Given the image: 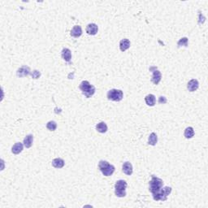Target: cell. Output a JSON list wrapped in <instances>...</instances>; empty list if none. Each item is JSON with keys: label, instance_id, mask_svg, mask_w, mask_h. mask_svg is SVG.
<instances>
[{"label": "cell", "instance_id": "obj_12", "mask_svg": "<svg viewBox=\"0 0 208 208\" xmlns=\"http://www.w3.org/2000/svg\"><path fill=\"white\" fill-rule=\"evenodd\" d=\"M145 101H146V103L150 106V107H153L155 106V104L156 103V98L154 94H148L146 95L145 98Z\"/></svg>", "mask_w": 208, "mask_h": 208}, {"label": "cell", "instance_id": "obj_13", "mask_svg": "<svg viewBox=\"0 0 208 208\" xmlns=\"http://www.w3.org/2000/svg\"><path fill=\"white\" fill-rule=\"evenodd\" d=\"M130 47V41L129 39H122L120 42V49L121 51H125Z\"/></svg>", "mask_w": 208, "mask_h": 208}, {"label": "cell", "instance_id": "obj_8", "mask_svg": "<svg viewBox=\"0 0 208 208\" xmlns=\"http://www.w3.org/2000/svg\"><path fill=\"white\" fill-rule=\"evenodd\" d=\"M98 31V27L96 24H89L86 27V32L89 35H95Z\"/></svg>", "mask_w": 208, "mask_h": 208}, {"label": "cell", "instance_id": "obj_19", "mask_svg": "<svg viewBox=\"0 0 208 208\" xmlns=\"http://www.w3.org/2000/svg\"><path fill=\"white\" fill-rule=\"evenodd\" d=\"M184 135H185V138H187V139L192 138V137L194 136V129H193L192 127H188V128H186L185 130V133H184Z\"/></svg>", "mask_w": 208, "mask_h": 208}, {"label": "cell", "instance_id": "obj_9", "mask_svg": "<svg viewBox=\"0 0 208 208\" xmlns=\"http://www.w3.org/2000/svg\"><path fill=\"white\" fill-rule=\"evenodd\" d=\"M124 173H125L126 175L130 176L133 174V165L131 164V162H124L123 167H122Z\"/></svg>", "mask_w": 208, "mask_h": 208}, {"label": "cell", "instance_id": "obj_6", "mask_svg": "<svg viewBox=\"0 0 208 208\" xmlns=\"http://www.w3.org/2000/svg\"><path fill=\"white\" fill-rule=\"evenodd\" d=\"M199 87V83L196 79H192L191 81H188V84H187V88H188V91L190 92H194L195 90H197Z\"/></svg>", "mask_w": 208, "mask_h": 208}, {"label": "cell", "instance_id": "obj_7", "mask_svg": "<svg viewBox=\"0 0 208 208\" xmlns=\"http://www.w3.org/2000/svg\"><path fill=\"white\" fill-rule=\"evenodd\" d=\"M161 78H162V75H161V72L157 70L156 68L155 70L153 71V75H152V78H151V81L155 84H158L161 81Z\"/></svg>", "mask_w": 208, "mask_h": 208}, {"label": "cell", "instance_id": "obj_17", "mask_svg": "<svg viewBox=\"0 0 208 208\" xmlns=\"http://www.w3.org/2000/svg\"><path fill=\"white\" fill-rule=\"evenodd\" d=\"M52 166L55 168H62L64 166V159H60V158L55 159L52 161Z\"/></svg>", "mask_w": 208, "mask_h": 208}, {"label": "cell", "instance_id": "obj_15", "mask_svg": "<svg viewBox=\"0 0 208 208\" xmlns=\"http://www.w3.org/2000/svg\"><path fill=\"white\" fill-rule=\"evenodd\" d=\"M127 182L124 180H120L117 181L116 185H115V188L119 189V190H125L127 188Z\"/></svg>", "mask_w": 208, "mask_h": 208}, {"label": "cell", "instance_id": "obj_22", "mask_svg": "<svg viewBox=\"0 0 208 208\" xmlns=\"http://www.w3.org/2000/svg\"><path fill=\"white\" fill-rule=\"evenodd\" d=\"M177 46L179 47L181 46H188V38H182L181 39H180L177 42Z\"/></svg>", "mask_w": 208, "mask_h": 208}, {"label": "cell", "instance_id": "obj_18", "mask_svg": "<svg viewBox=\"0 0 208 208\" xmlns=\"http://www.w3.org/2000/svg\"><path fill=\"white\" fill-rule=\"evenodd\" d=\"M96 129L98 133H104L107 131V125L105 122H100L96 125Z\"/></svg>", "mask_w": 208, "mask_h": 208}, {"label": "cell", "instance_id": "obj_24", "mask_svg": "<svg viewBox=\"0 0 208 208\" xmlns=\"http://www.w3.org/2000/svg\"><path fill=\"white\" fill-rule=\"evenodd\" d=\"M31 76H32V77L33 78V79H38V78H39V77L41 76V73H40V72L34 70V71L31 73Z\"/></svg>", "mask_w": 208, "mask_h": 208}, {"label": "cell", "instance_id": "obj_23", "mask_svg": "<svg viewBox=\"0 0 208 208\" xmlns=\"http://www.w3.org/2000/svg\"><path fill=\"white\" fill-rule=\"evenodd\" d=\"M115 194L119 198H124L126 196V192L125 190H119V189H115Z\"/></svg>", "mask_w": 208, "mask_h": 208}, {"label": "cell", "instance_id": "obj_21", "mask_svg": "<svg viewBox=\"0 0 208 208\" xmlns=\"http://www.w3.org/2000/svg\"><path fill=\"white\" fill-rule=\"evenodd\" d=\"M46 128L47 129L50 130V131H55L57 128V124L55 121H49L48 123L46 124Z\"/></svg>", "mask_w": 208, "mask_h": 208}, {"label": "cell", "instance_id": "obj_16", "mask_svg": "<svg viewBox=\"0 0 208 208\" xmlns=\"http://www.w3.org/2000/svg\"><path fill=\"white\" fill-rule=\"evenodd\" d=\"M23 148H24V146H23L22 143L16 142L12 148V152L13 154H15V155H18L22 151Z\"/></svg>", "mask_w": 208, "mask_h": 208}, {"label": "cell", "instance_id": "obj_11", "mask_svg": "<svg viewBox=\"0 0 208 208\" xmlns=\"http://www.w3.org/2000/svg\"><path fill=\"white\" fill-rule=\"evenodd\" d=\"M82 34V29L80 25H75L71 30V36L74 38H79Z\"/></svg>", "mask_w": 208, "mask_h": 208}, {"label": "cell", "instance_id": "obj_14", "mask_svg": "<svg viewBox=\"0 0 208 208\" xmlns=\"http://www.w3.org/2000/svg\"><path fill=\"white\" fill-rule=\"evenodd\" d=\"M32 142H33V136H32V134H29L24 139V146H25L26 148H30L32 145Z\"/></svg>", "mask_w": 208, "mask_h": 208}, {"label": "cell", "instance_id": "obj_4", "mask_svg": "<svg viewBox=\"0 0 208 208\" xmlns=\"http://www.w3.org/2000/svg\"><path fill=\"white\" fill-rule=\"evenodd\" d=\"M107 96L109 100L114 101V102H120L123 99L124 93L123 91L120 90L112 89L107 92Z\"/></svg>", "mask_w": 208, "mask_h": 208}, {"label": "cell", "instance_id": "obj_25", "mask_svg": "<svg viewBox=\"0 0 208 208\" xmlns=\"http://www.w3.org/2000/svg\"><path fill=\"white\" fill-rule=\"evenodd\" d=\"M159 103H167V98H166L165 97H161L159 98Z\"/></svg>", "mask_w": 208, "mask_h": 208}, {"label": "cell", "instance_id": "obj_3", "mask_svg": "<svg viewBox=\"0 0 208 208\" xmlns=\"http://www.w3.org/2000/svg\"><path fill=\"white\" fill-rule=\"evenodd\" d=\"M79 88L82 91V94L86 98L92 97L95 93V87L90 84V82L87 81H82L79 85Z\"/></svg>", "mask_w": 208, "mask_h": 208}, {"label": "cell", "instance_id": "obj_20", "mask_svg": "<svg viewBox=\"0 0 208 208\" xmlns=\"http://www.w3.org/2000/svg\"><path fill=\"white\" fill-rule=\"evenodd\" d=\"M157 142H158V136H157L155 133H152L150 135L149 139H148V143H149V145H151V146H155Z\"/></svg>", "mask_w": 208, "mask_h": 208}, {"label": "cell", "instance_id": "obj_2", "mask_svg": "<svg viewBox=\"0 0 208 208\" xmlns=\"http://www.w3.org/2000/svg\"><path fill=\"white\" fill-rule=\"evenodd\" d=\"M98 168L105 176H110L115 172V167L110 164L107 161L101 160L98 162Z\"/></svg>", "mask_w": 208, "mask_h": 208}, {"label": "cell", "instance_id": "obj_5", "mask_svg": "<svg viewBox=\"0 0 208 208\" xmlns=\"http://www.w3.org/2000/svg\"><path fill=\"white\" fill-rule=\"evenodd\" d=\"M30 73V69L29 67L27 66H22L21 68H20L17 72H16V75L19 77H26Z\"/></svg>", "mask_w": 208, "mask_h": 208}, {"label": "cell", "instance_id": "obj_10", "mask_svg": "<svg viewBox=\"0 0 208 208\" xmlns=\"http://www.w3.org/2000/svg\"><path fill=\"white\" fill-rule=\"evenodd\" d=\"M62 58L64 59L66 62H70L72 58V52L68 48H64L61 53Z\"/></svg>", "mask_w": 208, "mask_h": 208}, {"label": "cell", "instance_id": "obj_1", "mask_svg": "<svg viewBox=\"0 0 208 208\" xmlns=\"http://www.w3.org/2000/svg\"><path fill=\"white\" fill-rule=\"evenodd\" d=\"M163 186V181L162 179L152 176V178L150 181V191L153 194V198H155L159 194Z\"/></svg>", "mask_w": 208, "mask_h": 208}]
</instances>
